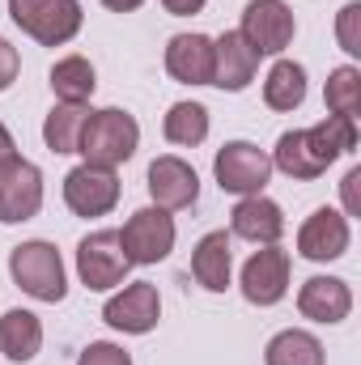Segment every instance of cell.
<instances>
[{"mask_svg":"<svg viewBox=\"0 0 361 365\" xmlns=\"http://www.w3.org/2000/svg\"><path fill=\"white\" fill-rule=\"evenodd\" d=\"M17 73H21V56H17V47L9 38H0V93L17 81Z\"/></svg>","mask_w":361,"mask_h":365,"instance_id":"cell-29","label":"cell"},{"mask_svg":"<svg viewBox=\"0 0 361 365\" xmlns=\"http://www.w3.org/2000/svg\"><path fill=\"white\" fill-rule=\"evenodd\" d=\"M162 136L171 145H179V149L204 145V136H208V106H200V102H175L166 110V119H162Z\"/></svg>","mask_w":361,"mask_h":365,"instance_id":"cell-25","label":"cell"},{"mask_svg":"<svg viewBox=\"0 0 361 365\" xmlns=\"http://www.w3.org/2000/svg\"><path fill=\"white\" fill-rule=\"evenodd\" d=\"M349 238H353V230L340 208H315L298 230V255L310 264H332L349 251Z\"/></svg>","mask_w":361,"mask_h":365,"instance_id":"cell-12","label":"cell"},{"mask_svg":"<svg viewBox=\"0 0 361 365\" xmlns=\"http://www.w3.org/2000/svg\"><path fill=\"white\" fill-rule=\"evenodd\" d=\"M102 319L106 327L123 331V336H149L162 319V297L149 280H136V284H123V293H115L106 306H102Z\"/></svg>","mask_w":361,"mask_h":365,"instance_id":"cell-11","label":"cell"},{"mask_svg":"<svg viewBox=\"0 0 361 365\" xmlns=\"http://www.w3.org/2000/svg\"><path fill=\"white\" fill-rule=\"evenodd\" d=\"M208 0H162V9L171 13V17H191V13H200Z\"/></svg>","mask_w":361,"mask_h":365,"instance_id":"cell-31","label":"cell"},{"mask_svg":"<svg viewBox=\"0 0 361 365\" xmlns=\"http://www.w3.org/2000/svg\"><path fill=\"white\" fill-rule=\"evenodd\" d=\"M132 272V259L123 255V242H119V230H93L81 238L77 247V276L90 293H106L115 284H123Z\"/></svg>","mask_w":361,"mask_h":365,"instance_id":"cell-5","label":"cell"},{"mask_svg":"<svg viewBox=\"0 0 361 365\" xmlns=\"http://www.w3.org/2000/svg\"><path fill=\"white\" fill-rule=\"evenodd\" d=\"M93 90H98V77L86 56H64L51 64V93L60 102H90Z\"/></svg>","mask_w":361,"mask_h":365,"instance_id":"cell-24","label":"cell"},{"mask_svg":"<svg viewBox=\"0 0 361 365\" xmlns=\"http://www.w3.org/2000/svg\"><path fill=\"white\" fill-rule=\"evenodd\" d=\"M357 182H361V166H353L349 175H345V217H357L361 212V200H357Z\"/></svg>","mask_w":361,"mask_h":365,"instance_id":"cell-30","label":"cell"},{"mask_svg":"<svg viewBox=\"0 0 361 365\" xmlns=\"http://www.w3.org/2000/svg\"><path fill=\"white\" fill-rule=\"evenodd\" d=\"M323 102H327L332 115H340V119H357L361 115V68L357 64H340V68H332L327 90H323Z\"/></svg>","mask_w":361,"mask_h":365,"instance_id":"cell-26","label":"cell"},{"mask_svg":"<svg viewBox=\"0 0 361 365\" xmlns=\"http://www.w3.org/2000/svg\"><path fill=\"white\" fill-rule=\"evenodd\" d=\"M264 102L272 110H298L306 102V68L298 60H276L264 81Z\"/></svg>","mask_w":361,"mask_h":365,"instance_id":"cell-23","label":"cell"},{"mask_svg":"<svg viewBox=\"0 0 361 365\" xmlns=\"http://www.w3.org/2000/svg\"><path fill=\"white\" fill-rule=\"evenodd\" d=\"M64 204L77 217H106L119 204V175L106 166H90V162L73 166L64 175Z\"/></svg>","mask_w":361,"mask_h":365,"instance_id":"cell-9","label":"cell"},{"mask_svg":"<svg viewBox=\"0 0 361 365\" xmlns=\"http://www.w3.org/2000/svg\"><path fill=\"white\" fill-rule=\"evenodd\" d=\"M39 349H43V323H39V314L34 310H9L0 319V353L9 361L26 365L39 357Z\"/></svg>","mask_w":361,"mask_h":365,"instance_id":"cell-21","label":"cell"},{"mask_svg":"<svg viewBox=\"0 0 361 365\" xmlns=\"http://www.w3.org/2000/svg\"><path fill=\"white\" fill-rule=\"evenodd\" d=\"M136 145H141V123H136V115H128L123 106H106V110H93L90 115L77 153H81L90 166L115 170V166H123V162L136 153Z\"/></svg>","mask_w":361,"mask_h":365,"instance_id":"cell-2","label":"cell"},{"mask_svg":"<svg viewBox=\"0 0 361 365\" xmlns=\"http://www.w3.org/2000/svg\"><path fill=\"white\" fill-rule=\"evenodd\" d=\"M293 30H298V21H293V9L285 0H251L243 9V26H238V34L260 56H280L293 43Z\"/></svg>","mask_w":361,"mask_h":365,"instance_id":"cell-10","label":"cell"},{"mask_svg":"<svg viewBox=\"0 0 361 365\" xmlns=\"http://www.w3.org/2000/svg\"><path fill=\"white\" fill-rule=\"evenodd\" d=\"M298 310L310 323H345L353 310V289L340 276H310L298 289Z\"/></svg>","mask_w":361,"mask_h":365,"instance_id":"cell-17","label":"cell"},{"mask_svg":"<svg viewBox=\"0 0 361 365\" xmlns=\"http://www.w3.org/2000/svg\"><path fill=\"white\" fill-rule=\"evenodd\" d=\"M336 38L349 56H361V0H349L336 13Z\"/></svg>","mask_w":361,"mask_h":365,"instance_id":"cell-27","label":"cell"},{"mask_svg":"<svg viewBox=\"0 0 361 365\" xmlns=\"http://www.w3.org/2000/svg\"><path fill=\"white\" fill-rule=\"evenodd\" d=\"M166 73L179 86H213V38L208 34H175L166 43Z\"/></svg>","mask_w":361,"mask_h":365,"instance_id":"cell-18","label":"cell"},{"mask_svg":"<svg viewBox=\"0 0 361 365\" xmlns=\"http://www.w3.org/2000/svg\"><path fill=\"white\" fill-rule=\"evenodd\" d=\"M77 365H132V357H128L119 344H111V340H93V344L81 349Z\"/></svg>","mask_w":361,"mask_h":365,"instance_id":"cell-28","label":"cell"},{"mask_svg":"<svg viewBox=\"0 0 361 365\" xmlns=\"http://www.w3.org/2000/svg\"><path fill=\"white\" fill-rule=\"evenodd\" d=\"M357 149V119H340V115H327L323 123L315 128H302V132H285L272 149V170L289 175V179H319L336 158L353 153Z\"/></svg>","mask_w":361,"mask_h":365,"instance_id":"cell-1","label":"cell"},{"mask_svg":"<svg viewBox=\"0 0 361 365\" xmlns=\"http://www.w3.org/2000/svg\"><path fill=\"white\" fill-rule=\"evenodd\" d=\"M9 17L43 47H64L81 34V0H9Z\"/></svg>","mask_w":361,"mask_h":365,"instance_id":"cell-4","label":"cell"},{"mask_svg":"<svg viewBox=\"0 0 361 365\" xmlns=\"http://www.w3.org/2000/svg\"><path fill=\"white\" fill-rule=\"evenodd\" d=\"M90 115H93L90 102H56L47 110V119H43V145L51 153H77Z\"/></svg>","mask_w":361,"mask_h":365,"instance_id":"cell-20","label":"cell"},{"mask_svg":"<svg viewBox=\"0 0 361 365\" xmlns=\"http://www.w3.org/2000/svg\"><path fill=\"white\" fill-rule=\"evenodd\" d=\"M289 268H293V259H289V251H280L276 242L264 247V251H255L247 264H243V297L251 302V306H276L285 293H289Z\"/></svg>","mask_w":361,"mask_h":365,"instance_id":"cell-13","label":"cell"},{"mask_svg":"<svg viewBox=\"0 0 361 365\" xmlns=\"http://www.w3.org/2000/svg\"><path fill=\"white\" fill-rule=\"evenodd\" d=\"M102 4H106L111 13H136V9H141L145 0H102Z\"/></svg>","mask_w":361,"mask_h":365,"instance_id":"cell-32","label":"cell"},{"mask_svg":"<svg viewBox=\"0 0 361 365\" xmlns=\"http://www.w3.org/2000/svg\"><path fill=\"white\" fill-rule=\"evenodd\" d=\"M264 365H327V357H323L319 336H310L302 327H289V331H276L268 340Z\"/></svg>","mask_w":361,"mask_h":365,"instance_id":"cell-22","label":"cell"},{"mask_svg":"<svg viewBox=\"0 0 361 365\" xmlns=\"http://www.w3.org/2000/svg\"><path fill=\"white\" fill-rule=\"evenodd\" d=\"M260 73V51L238 34L225 30L221 38H213V86L225 93H243Z\"/></svg>","mask_w":361,"mask_h":365,"instance_id":"cell-14","label":"cell"},{"mask_svg":"<svg viewBox=\"0 0 361 365\" xmlns=\"http://www.w3.org/2000/svg\"><path fill=\"white\" fill-rule=\"evenodd\" d=\"M149 195H153V204L158 208H166V212H175V208H191L195 200H200V175H195V166H187L183 158L175 153H162V158H153V166H149Z\"/></svg>","mask_w":361,"mask_h":365,"instance_id":"cell-15","label":"cell"},{"mask_svg":"<svg viewBox=\"0 0 361 365\" xmlns=\"http://www.w3.org/2000/svg\"><path fill=\"white\" fill-rule=\"evenodd\" d=\"M175 238H179L175 217H171L166 208H158V204L136 208V212L123 221V230H119L123 255H128L132 264H162V259L175 251Z\"/></svg>","mask_w":361,"mask_h":365,"instance_id":"cell-7","label":"cell"},{"mask_svg":"<svg viewBox=\"0 0 361 365\" xmlns=\"http://www.w3.org/2000/svg\"><path fill=\"white\" fill-rule=\"evenodd\" d=\"M43 208V170L17 153L0 158V225H21Z\"/></svg>","mask_w":361,"mask_h":365,"instance_id":"cell-8","label":"cell"},{"mask_svg":"<svg viewBox=\"0 0 361 365\" xmlns=\"http://www.w3.org/2000/svg\"><path fill=\"white\" fill-rule=\"evenodd\" d=\"M230 272H234V255H230V234L225 230H213L195 242L191 251V276L200 289L208 293H225L230 289Z\"/></svg>","mask_w":361,"mask_h":365,"instance_id":"cell-19","label":"cell"},{"mask_svg":"<svg viewBox=\"0 0 361 365\" xmlns=\"http://www.w3.org/2000/svg\"><path fill=\"white\" fill-rule=\"evenodd\" d=\"M213 175L230 195H260L272 179V158L251 140H225L213 158Z\"/></svg>","mask_w":361,"mask_h":365,"instance_id":"cell-6","label":"cell"},{"mask_svg":"<svg viewBox=\"0 0 361 365\" xmlns=\"http://www.w3.org/2000/svg\"><path fill=\"white\" fill-rule=\"evenodd\" d=\"M9 276H13V284L26 293V297H34V302H64V293H68V276H64V259H60V251L51 247V242H43V238H30V242H21V247H13L9 251Z\"/></svg>","mask_w":361,"mask_h":365,"instance_id":"cell-3","label":"cell"},{"mask_svg":"<svg viewBox=\"0 0 361 365\" xmlns=\"http://www.w3.org/2000/svg\"><path fill=\"white\" fill-rule=\"evenodd\" d=\"M230 234L243 238V242H255V247H272L285 234V212L264 191L260 195H238V204L230 212Z\"/></svg>","mask_w":361,"mask_h":365,"instance_id":"cell-16","label":"cell"},{"mask_svg":"<svg viewBox=\"0 0 361 365\" xmlns=\"http://www.w3.org/2000/svg\"><path fill=\"white\" fill-rule=\"evenodd\" d=\"M9 153H17V149H13V136H9V128L0 123V158H9Z\"/></svg>","mask_w":361,"mask_h":365,"instance_id":"cell-33","label":"cell"}]
</instances>
